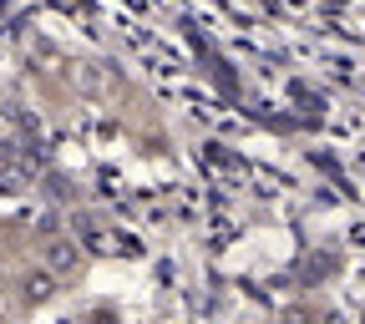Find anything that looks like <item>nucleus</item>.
<instances>
[{"mask_svg":"<svg viewBox=\"0 0 365 324\" xmlns=\"http://www.w3.org/2000/svg\"><path fill=\"white\" fill-rule=\"evenodd\" d=\"M41 258H46V268H51V273H71V268L81 263V249H76V239H46Z\"/></svg>","mask_w":365,"mask_h":324,"instance_id":"nucleus-1","label":"nucleus"},{"mask_svg":"<svg viewBox=\"0 0 365 324\" xmlns=\"http://www.w3.org/2000/svg\"><path fill=\"white\" fill-rule=\"evenodd\" d=\"M51 289H56V273H51V268H41V273H31V279H26V299H31V304H46V299H51Z\"/></svg>","mask_w":365,"mask_h":324,"instance_id":"nucleus-2","label":"nucleus"},{"mask_svg":"<svg viewBox=\"0 0 365 324\" xmlns=\"http://www.w3.org/2000/svg\"><path fill=\"white\" fill-rule=\"evenodd\" d=\"M330 268H335V258H330V254H309V258H304V279H325Z\"/></svg>","mask_w":365,"mask_h":324,"instance_id":"nucleus-3","label":"nucleus"},{"mask_svg":"<svg viewBox=\"0 0 365 324\" xmlns=\"http://www.w3.org/2000/svg\"><path fill=\"white\" fill-rule=\"evenodd\" d=\"M86 324H117V319H112V309H91V314H86Z\"/></svg>","mask_w":365,"mask_h":324,"instance_id":"nucleus-4","label":"nucleus"}]
</instances>
